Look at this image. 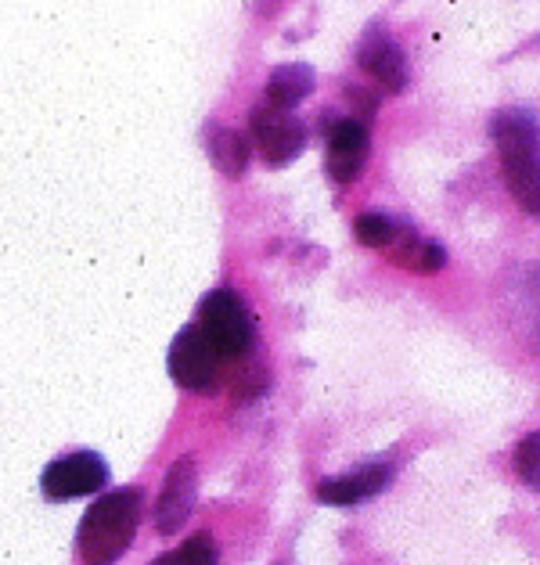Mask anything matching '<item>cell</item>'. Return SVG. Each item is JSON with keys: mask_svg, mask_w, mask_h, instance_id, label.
<instances>
[{"mask_svg": "<svg viewBox=\"0 0 540 565\" xmlns=\"http://www.w3.org/2000/svg\"><path fill=\"white\" fill-rule=\"evenodd\" d=\"M490 137L501 156L511 199L540 220V122L530 108H501L490 119Z\"/></svg>", "mask_w": 540, "mask_h": 565, "instance_id": "cell-1", "label": "cell"}, {"mask_svg": "<svg viewBox=\"0 0 540 565\" xmlns=\"http://www.w3.org/2000/svg\"><path fill=\"white\" fill-rule=\"evenodd\" d=\"M141 519V490H113L98 498L80 522L76 547L83 565H116L123 551L134 544Z\"/></svg>", "mask_w": 540, "mask_h": 565, "instance_id": "cell-2", "label": "cell"}, {"mask_svg": "<svg viewBox=\"0 0 540 565\" xmlns=\"http://www.w3.org/2000/svg\"><path fill=\"white\" fill-rule=\"evenodd\" d=\"M199 328L210 342L227 356V361H239V356L253 353V342H256V321L248 307L231 292V288H216L202 299L199 307Z\"/></svg>", "mask_w": 540, "mask_h": 565, "instance_id": "cell-3", "label": "cell"}, {"mask_svg": "<svg viewBox=\"0 0 540 565\" xmlns=\"http://www.w3.org/2000/svg\"><path fill=\"white\" fill-rule=\"evenodd\" d=\"M224 367H227V356L213 347L210 335H205L199 324L184 328V332L173 339L170 375L177 385H184V390L213 393L220 385V379H224Z\"/></svg>", "mask_w": 540, "mask_h": 565, "instance_id": "cell-4", "label": "cell"}, {"mask_svg": "<svg viewBox=\"0 0 540 565\" xmlns=\"http://www.w3.org/2000/svg\"><path fill=\"white\" fill-rule=\"evenodd\" d=\"M108 482V461L94 450H76L65 454V458L51 461L40 476V490L47 493L51 501H76V498H91Z\"/></svg>", "mask_w": 540, "mask_h": 565, "instance_id": "cell-5", "label": "cell"}, {"mask_svg": "<svg viewBox=\"0 0 540 565\" xmlns=\"http://www.w3.org/2000/svg\"><path fill=\"white\" fill-rule=\"evenodd\" d=\"M325 170L336 184H350L360 177L368 162V151H371V134H368V122L360 116H346L336 119L331 127H325Z\"/></svg>", "mask_w": 540, "mask_h": 565, "instance_id": "cell-6", "label": "cell"}, {"mask_svg": "<svg viewBox=\"0 0 540 565\" xmlns=\"http://www.w3.org/2000/svg\"><path fill=\"white\" fill-rule=\"evenodd\" d=\"M248 127H253V141L260 148V156L267 159V167H285V162H293L303 151V145H307L303 122L293 113H274L267 105L256 108Z\"/></svg>", "mask_w": 540, "mask_h": 565, "instance_id": "cell-7", "label": "cell"}, {"mask_svg": "<svg viewBox=\"0 0 540 565\" xmlns=\"http://www.w3.org/2000/svg\"><path fill=\"white\" fill-rule=\"evenodd\" d=\"M357 65L375 79L385 94H400L407 87V58L396 47V40L382 25H368L357 44Z\"/></svg>", "mask_w": 540, "mask_h": 565, "instance_id": "cell-8", "label": "cell"}, {"mask_svg": "<svg viewBox=\"0 0 540 565\" xmlns=\"http://www.w3.org/2000/svg\"><path fill=\"white\" fill-rule=\"evenodd\" d=\"M393 476H396L393 461H368V465H360L339 479H325L321 487H317V498H321L325 504H336V508L360 504V501L375 498V493H382L385 487H390Z\"/></svg>", "mask_w": 540, "mask_h": 565, "instance_id": "cell-9", "label": "cell"}, {"mask_svg": "<svg viewBox=\"0 0 540 565\" xmlns=\"http://www.w3.org/2000/svg\"><path fill=\"white\" fill-rule=\"evenodd\" d=\"M191 504H195V461L191 458H180L170 476L162 482V493H159V504H156V526L159 533H177L180 526L188 522L191 515Z\"/></svg>", "mask_w": 540, "mask_h": 565, "instance_id": "cell-10", "label": "cell"}, {"mask_svg": "<svg viewBox=\"0 0 540 565\" xmlns=\"http://www.w3.org/2000/svg\"><path fill=\"white\" fill-rule=\"evenodd\" d=\"M314 94V73L307 65H278L263 87V105L274 113H293Z\"/></svg>", "mask_w": 540, "mask_h": 565, "instance_id": "cell-11", "label": "cell"}, {"mask_svg": "<svg viewBox=\"0 0 540 565\" xmlns=\"http://www.w3.org/2000/svg\"><path fill=\"white\" fill-rule=\"evenodd\" d=\"M411 227L404 220H396L393 213H382V210H371V213H360L357 224H353V234L360 245H368V249H393V245L404 238Z\"/></svg>", "mask_w": 540, "mask_h": 565, "instance_id": "cell-12", "label": "cell"}, {"mask_svg": "<svg viewBox=\"0 0 540 565\" xmlns=\"http://www.w3.org/2000/svg\"><path fill=\"white\" fill-rule=\"evenodd\" d=\"M393 256H396V264H404L407 270H419V274H436L447 264V253H443L436 242L419 238L414 231H407L404 238L393 245Z\"/></svg>", "mask_w": 540, "mask_h": 565, "instance_id": "cell-13", "label": "cell"}, {"mask_svg": "<svg viewBox=\"0 0 540 565\" xmlns=\"http://www.w3.org/2000/svg\"><path fill=\"white\" fill-rule=\"evenodd\" d=\"M210 159L216 162L227 177H239L248 162V145L239 130L231 127H210Z\"/></svg>", "mask_w": 540, "mask_h": 565, "instance_id": "cell-14", "label": "cell"}, {"mask_svg": "<svg viewBox=\"0 0 540 565\" xmlns=\"http://www.w3.org/2000/svg\"><path fill=\"white\" fill-rule=\"evenodd\" d=\"M151 565H216V544L205 533L188 536L184 544L166 551L162 558H156Z\"/></svg>", "mask_w": 540, "mask_h": 565, "instance_id": "cell-15", "label": "cell"}, {"mask_svg": "<svg viewBox=\"0 0 540 565\" xmlns=\"http://www.w3.org/2000/svg\"><path fill=\"white\" fill-rule=\"evenodd\" d=\"M516 472L519 479L530 487L533 493H540V433H526L516 447Z\"/></svg>", "mask_w": 540, "mask_h": 565, "instance_id": "cell-16", "label": "cell"}]
</instances>
